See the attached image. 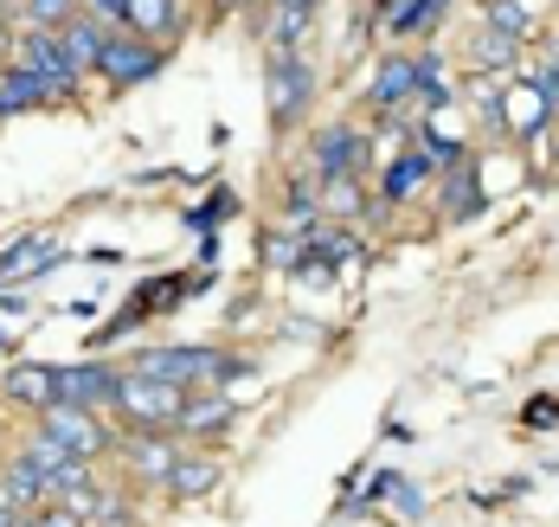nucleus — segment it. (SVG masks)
I'll list each match as a JSON object with an SVG mask.
<instances>
[{
	"label": "nucleus",
	"mask_w": 559,
	"mask_h": 527,
	"mask_svg": "<svg viewBox=\"0 0 559 527\" xmlns=\"http://www.w3.org/2000/svg\"><path fill=\"white\" fill-rule=\"evenodd\" d=\"M58 39H64V52H71L78 71H97L104 46H110V26H97V20H64V26H58Z\"/></svg>",
	"instance_id": "9b49d317"
},
{
	"label": "nucleus",
	"mask_w": 559,
	"mask_h": 527,
	"mask_svg": "<svg viewBox=\"0 0 559 527\" xmlns=\"http://www.w3.org/2000/svg\"><path fill=\"white\" fill-rule=\"evenodd\" d=\"M238 360L219 348H142L135 360V373H155V380H174V386H187V380H219L231 373Z\"/></svg>",
	"instance_id": "f03ea898"
},
{
	"label": "nucleus",
	"mask_w": 559,
	"mask_h": 527,
	"mask_svg": "<svg viewBox=\"0 0 559 527\" xmlns=\"http://www.w3.org/2000/svg\"><path fill=\"white\" fill-rule=\"evenodd\" d=\"M547 104H554L547 84H514V91L502 97V110H514V129H521V135H534V129L547 122Z\"/></svg>",
	"instance_id": "4468645a"
},
{
	"label": "nucleus",
	"mask_w": 559,
	"mask_h": 527,
	"mask_svg": "<svg viewBox=\"0 0 559 527\" xmlns=\"http://www.w3.org/2000/svg\"><path fill=\"white\" fill-rule=\"evenodd\" d=\"M219 418H225V399H206V406L187 399V411H180V424H193V431H200V424H219Z\"/></svg>",
	"instance_id": "b1692460"
},
{
	"label": "nucleus",
	"mask_w": 559,
	"mask_h": 527,
	"mask_svg": "<svg viewBox=\"0 0 559 527\" xmlns=\"http://www.w3.org/2000/svg\"><path fill=\"white\" fill-rule=\"evenodd\" d=\"M7 399L13 406H33V411H46L58 399V367H7Z\"/></svg>",
	"instance_id": "9d476101"
},
{
	"label": "nucleus",
	"mask_w": 559,
	"mask_h": 527,
	"mask_svg": "<svg viewBox=\"0 0 559 527\" xmlns=\"http://www.w3.org/2000/svg\"><path fill=\"white\" fill-rule=\"evenodd\" d=\"M26 527H84V515H71L64 502H39V508L26 515Z\"/></svg>",
	"instance_id": "5701e85b"
},
{
	"label": "nucleus",
	"mask_w": 559,
	"mask_h": 527,
	"mask_svg": "<svg viewBox=\"0 0 559 527\" xmlns=\"http://www.w3.org/2000/svg\"><path fill=\"white\" fill-rule=\"evenodd\" d=\"M514 59V39L496 33V26H483V39H476V64H508Z\"/></svg>",
	"instance_id": "412c9836"
},
{
	"label": "nucleus",
	"mask_w": 559,
	"mask_h": 527,
	"mask_svg": "<svg viewBox=\"0 0 559 527\" xmlns=\"http://www.w3.org/2000/svg\"><path fill=\"white\" fill-rule=\"evenodd\" d=\"M13 64H26V71H33L52 97H71V91H78V64H71V52H64V39H58V33H46V26H33V33L20 39Z\"/></svg>",
	"instance_id": "20e7f679"
},
{
	"label": "nucleus",
	"mask_w": 559,
	"mask_h": 527,
	"mask_svg": "<svg viewBox=\"0 0 559 527\" xmlns=\"http://www.w3.org/2000/svg\"><path fill=\"white\" fill-rule=\"evenodd\" d=\"M110 411H122L135 431H168V424H180V411H187V393L174 380H155V373H122Z\"/></svg>",
	"instance_id": "f257e3e1"
},
{
	"label": "nucleus",
	"mask_w": 559,
	"mask_h": 527,
	"mask_svg": "<svg viewBox=\"0 0 559 527\" xmlns=\"http://www.w3.org/2000/svg\"><path fill=\"white\" fill-rule=\"evenodd\" d=\"M26 20L46 26V33H58V26L71 20V0H26Z\"/></svg>",
	"instance_id": "4be33fe9"
},
{
	"label": "nucleus",
	"mask_w": 559,
	"mask_h": 527,
	"mask_svg": "<svg viewBox=\"0 0 559 527\" xmlns=\"http://www.w3.org/2000/svg\"><path fill=\"white\" fill-rule=\"evenodd\" d=\"M122 20H129L142 39H162V33L180 26V7H174V0H129V7H122Z\"/></svg>",
	"instance_id": "ddd939ff"
},
{
	"label": "nucleus",
	"mask_w": 559,
	"mask_h": 527,
	"mask_svg": "<svg viewBox=\"0 0 559 527\" xmlns=\"http://www.w3.org/2000/svg\"><path fill=\"white\" fill-rule=\"evenodd\" d=\"M360 155H367V142H360L347 122L322 129V142H316V161H322V175H329V180H347L354 168H360Z\"/></svg>",
	"instance_id": "1a4fd4ad"
},
{
	"label": "nucleus",
	"mask_w": 559,
	"mask_h": 527,
	"mask_svg": "<svg viewBox=\"0 0 559 527\" xmlns=\"http://www.w3.org/2000/svg\"><path fill=\"white\" fill-rule=\"evenodd\" d=\"M97 71L110 77L116 91H129V84H142V77H155L162 71V46L155 39H142V33H110V46H104V59H97Z\"/></svg>",
	"instance_id": "423d86ee"
},
{
	"label": "nucleus",
	"mask_w": 559,
	"mask_h": 527,
	"mask_svg": "<svg viewBox=\"0 0 559 527\" xmlns=\"http://www.w3.org/2000/svg\"><path fill=\"white\" fill-rule=\"evenodd\" d=\"M91 7H97L104 20H122V7H129V0H91Z\"/></svg>",
	"instance_id": "a878e982"
},
{
	"label": "nucleus",
	"mask_w": 559,
	"mask_h": 527,
	"mask_svg": "<svg viewBox=\"0 0 559 527\" xmlns=\"http://www.w3.org/2000/svg\"><path fill=\"white\" fill-rule=\"evenodd\" d=\"M52 91L26 71V64H7L0 71V117H20V110H33V104H46Z\"/></svg>",
	"instance_id": "f8f14e48"
},
{
	"label": "nucleus",
	"mask_w": 559,
	"mask_h": 527,
	"mask_svg": "<svg viewBox=\"0 0 559 527\" xmlns=\"http://www.w3.org/2000/svg\"><path fill=\"white\" fill-rule=\"evenodd\" d=\"M425 175H431V155H425V148L399 155V161L386 168V200H405V193H418V187H425Z\"/></svg>",
	"instance_id": "6ab92c4d"
},
{
	"label": "nucleus",
	"mask_w": 559,
	"mask_h": 527,
	"mask_svg": "<svg viewBox=\"0 0 559 527\" xmlns=\"http://www.w3.org/2000/svg\"><path fill=\"white\" fill-rule=\"evenodd\" d=\"M122 457H129L135 476H155V482H168L174 476V451L162 444V438H135V444H122Z\"/></svg>",
	"instance_id": "dca6fc26"
},
{
	"label": "nucleus",
	"mask_w": 559,
	"mask_h": 527,
	"mask_svg": "<svg viewBox=\"0 0 559 527\" xmlns=\"http://www.w3.org/2000/svg\"><path fill=\"white\" fill-rule=\"evenodd\" d=\"M489 26L508 33V39H521V33H527V7H521V0H496V7H489Z\"/></svg>",
	"instance_id": "aec40b11"
},
{
	"label": "nucleus",
	"mask_w": 559,
	"mask_h": 527,
	"mask_svg": "<svg viewBox=\"0 0 559 527\" xmlns=\"http://www.w3.org/2000/svg\"><path fill=\"white\" fill-rule=\"evenodd\" d=\"M450 213H456V219H476V213H483V187H476V161H469V155L450 161Z\"/></svg>",
	"instance_id": "2eb2a0df"
},
{
	"label": "nucleus",
	"mask_w": 559,
	"mask_h": 527,
	"mask_svg": "<svg viewBox=\"0 0 559 527\" xmlns=\"http://www.w3.org/2000/svg\"><path fill=\"white\" fill-rule=\"evenodd\" d=\"M309 91H316L309 64L296 59L289 46H277V52L264 59V97H271V122H296V117H302V104H309Z\"/></svg>",
	"instance_id": "7ed1b4c3"
},
{
	"label": "nucleus",
	"mask_w": 559,
	"mask_h": 527,
	"mask_svg": "<svg viewBox=\"0 0 559 527\" xmlns=\"http://www.w3.org/2000/svg\"><path fill=\"white\" fill-rule=\"evenodd\" d=\"M418 91V59H386L380 64V77H373V104H399V97H412Z\"/></svg>",
	"instance_id": "f3484780"
},
{
	"label": "nucleus",
	"mask_w": 559,
	"mask_h": 527,
	"mask_svg": "<svg viewBox=\"0 0 559 527\" xmlns=\"http://www.w3.org/2000/svg\"><path fill=\"white\" fill-rule=\"evenodd\" d=\"M116 367H58V399L52 406H84V411H104L116 406Z\"/></svg>",
	"instance_id": "0eeeda50"
},
{
	"label": "nucleus",
	"mask_w": 559,
	"mask_h": 527,
	"mask_svg": "<svg viewBox=\"0 0 559 527\" xmlns=\"http://www.w3.org/2000/svg\"><path fill=\"white\" fill-rule=\"evenodd\" d=\"M213 482H219V464H213V457H187V464H174V476H168V489L180 495V502L206 495Z\"/></svg>",
	"instance_id": "a211bd4d"
},
{
	"label": "nucleus",
	"mask_w": 559,
	"mask_h": 527,
	"mask_svg": "<svg viewBox=\"0 0 559 527\" xmlns=\"http://www.w3.org/2000/svg\"><path fill=\"white\" fill-rule=\"evenodd\" d=\"M58 264H64V251H58L52 238H20V244L0 251V290H13V284L39 277V271H58Z\"/></svg>",
	"instance_id": "6e6552de"
},
{
	"label": "nucleus",
	"mask_w": 559,
	"mask_h": 527,
	"mask_svg": "<svg viewBox=\"0 0 559 527\" xmlns=\"http://www.w3.org/2000/svg\"><path fill=\"white\" fill-rule=\"evenodd\" d=\"M39 431H46L52 444H64V451L91 457V464L110 451V431L97 424V411H84V406H46V411H39Z\"/></svg>",
	"instance_id": "39448f33"
},
{
	"label": "nucleus",
	"mask_w": 559,
	"mask_h": 527,
	"mask_svg": "<svg viewBox=\"0 0 559 527\" xmlns=\"http://www.w3.org/2000/svg\"><path fill=\"white\" fill-rule=\"evenodd\" d=\"M0 527H26V508H13V502H7V489H0Z\"/></svg>",
	"instance_id": "393cba45"
}]
</instances>
